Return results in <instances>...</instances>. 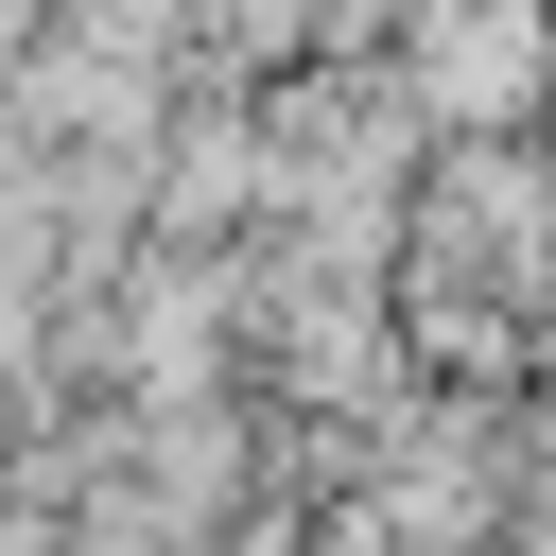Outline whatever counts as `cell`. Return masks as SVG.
I'll list each match as a JSON object with an SVG mask.
<instances>
[{
	"label": "cell",
	"mask_w": 556,
	"mask_h": 556,
	"mask_svg": "<svg viewBox=\"0 0 556 556\" xmlns=\"http://www.w3.org/2000/svg\"><path fill=\"white\" fill-rule=\"evenodd\" d=\"M556 87V0H452L417 17V104L434 122H521Z\"/></svg>",
	"instance_id": "1"
}]
</instances>
